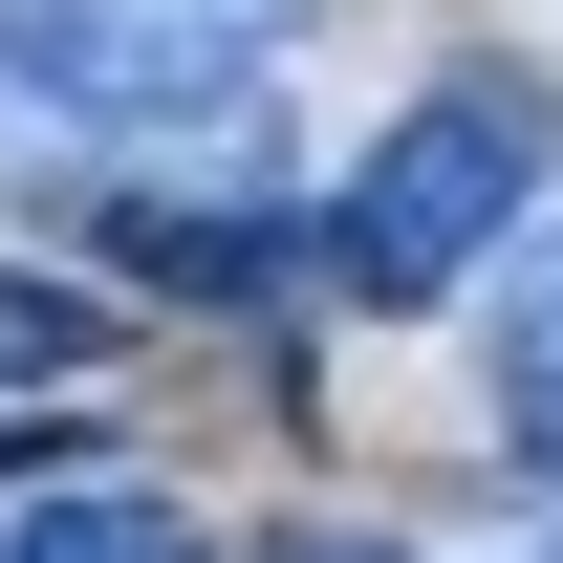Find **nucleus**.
<instances>
[{"mask_svg":"<svg viewBox=\"0 0 563 563\" xmlns=\"http://www.w3.org/2000/svg\"><path fill=\"white\" fill-rule=\"evenodd\" d=\"M109 347H131V325H109L66 261H0V390H87Z\"/></svg>","mask_w":563,"mask_h":563,"instance_id":"obj_4","label":"nucleus"},{"mask_svg":"<svg viewBox=\"0 0 563 563\" xmlns=\"http://www.w3.org/2000/svg\"><path fill=\"white\" fill-rule=\"evenodd\" d=\"M44 455H66V412H0V477H44Z\"/></svg>","mask_w":563,"mask_h":563,"instance_id":"obj_7","label":"nucleus"},{"mask_svg":"<svg viewBox=\"0 0 563 563\" xmlns=\"http://www.w3.org/2000/svg\"><path fill=\"white\" fill-rule=\"evenodd\" d=\"M0 563H196V520L131 498V477H66V498H22V520H0Z\"/></svg>","mask_w":563,"mask_h":563,"instance_id":"obj_3","label":"nucleus"},{"mask_svg":"<svg viewBox=\"0 0 563 563\" xmlns=\"http://www.w3.org/2000/svg\"><path fill=\"white\" fill-rule=\"evenodd\" d=\"M542 152H563V131H542V87H520V66L412 87V109L368 131V174L325 196V282H347V303H390V325H412V303H455V282L542 217Z\"/></svg>","mask_w":563,"mask_h":563,"instance_id":"obj_2","label":"nucleus"},{"mask_svg":"<svg viewBox=\"0 0 563 563\" xmlns=\"http://www.w3.org/2000/svg\"><path fill=\"white\" fill-rule=\"evenodd\" d=\"M498 433H520V455L563 477V239L498 282Z\"/></svg>","mask_w":563,"mask_h":563,"instance_id":"obj_5","label":"nucleus"},{"mask_svg":"<svg viewBox=\"0 0 563 563\" xmlns=\"http://www.w3.org/2000/svg\"><path fill=\"white\" fill-rule=\"evenodd\" d=\"M261 563H390V542H368V520H282Z\"/></svg>","mask_w":563,"mask_h":563,"instance_id":"obj_6","label":"nucleus"},{"mask_svg":"<svg viewBox=\"0 0 563 563\" xmlns=\"http://www.w3.org/2000/svg\"><path fill=\"white\" fill-rule=\"evenodd\" d=\"M325 0H0V174L109 196L152 131H196L303 44Z\"/></svg>","mask_w":563,"mask_h":563,"instance_id":"obj_1","label":"nucleus"}]
</instances>
